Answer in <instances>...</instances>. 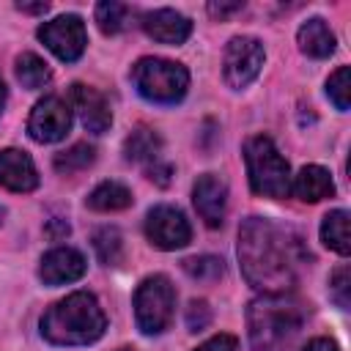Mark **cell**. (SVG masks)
I'll use <instances>...</instances> for the list:
<instances>
[{
  "label": "cell",
  "mask_w": 351,
  "mask_h": 351,
  "mask_svg": "<svg viewBox=\"0 0 351 351\" xmlns=\"http://www.w3.org/2000/svg\"><path fill=\"white\" fill-rule=\"evenodd\" d=\"M123 154H126L129 162L154 165V162H159V154H162V137H159L151 126H137V129L126 137Z\"/></svg>",
  "instance_id": "cell-18"
},
{
  "label": "cell",
  "mask_w": 351,
  "mask_h": 351,
  "mask_svg": "<svg viewBox=\"0 0 351 351\" xmlns=\"http://www.w3.org/2000/svg\"><path fill=\"white\" fill-rule=\"evenodd\" d=\"M326 96H329V101H332L340 112H346V110L351 107V69H348V66H340V69L326 80Z\"/></svg>",
  "instance_id": "cell-26"
},
{
  "label": "cell",
  "mask_w": 351,
  "mask_h": 351,
  "mask_svg": "<svg viewBox=\"0 0 351 351\" xmlns=\"http://www.w3.org/2000/svg\"><path fill=\"white\" fill-rule=\"evenodd\" d=\"M134 19V8L126 5V3H115V0H104L96 5V22H99V30L107 33V36H115V33H123Z\"/></svg>",
  "instance_id": "cell-21"
},
{
  "label": "cell",
  "mask_w": 351,
  "mask_h": 351,
  "mask_svg": "<svg viewBox=\"0 0 351 351\" xmlns=\"http://www.w3.org/2000/svg\"><path fill=\"white\" fill-rule=\"evenodd\" d=\"M132 82L137 93L151 104H178L189 88V71L165 58H140L132 69Z\"/></svg>",
  "instance_id": "cell-5"
},
{
  "label": "cell",
  "mask_w": 351,
  "mask_h": 351,
  "mask_svg": "<svg viewBox=\"0 0 351 351\" xmlns=\"http://www.w3.org/2000/svg\"><path fill=\"white\" fill-rule=\"evenodd\" d=\"M16 80H19L27 90H38V88H44V85L52 80V71H49V66H47L38 55L22 52V55L16 58Z\"/></svg>",
  "instance_id": "cell-22"
},
{
  "label": "cell",
  "mask_w": 351,
  "mask_h": 351,
  "mask_svg": "<svg viewBox=\"0 0 351 351\" xmlns=\"http://www.w3.org/2000/svg\"><path fill=\"white\" fill-rule=\"evenodd\" d=\"M107 329V315L99 299L88 291H74L55 302L41 315V337L52 346H88Z\"/></svg>",
  "instance_id": "cell-3"
},
{
  "label": "cell",
  "mask_w": 351,
  "mask_h": 351,
  "mask_svg": "<svg viewBox=\"0 0 351 351\" xmlns=\"http://www.w3.org/2000/svg\"><path fill=\"white\" fill-rule=\"evenodd\" d=\"M71 129V107L60 96H44L30 118H27V134L36 143H58Z\"/></svg>",
  "instance_id": "cell-10"
},
{
  "label": "cell",
  "mask_w": 351,
  "mask_h": 351,
  "mask_svg": "<svg viewBox=\"0 0 351 351\" xmlns=\"http://www.w3.org/2000/svg\"><path fill=\"white\" fill-rule=\"evenodd\" d=\"M291 192L293 197L304 200V203H318L324 197L335 195V184L326 167L321 165H304L293 178H291Z\"/></svg>",
  "instance_id": "cell-16"
},
{
  "label": "cell",
  "mask_w": 351,
  "mask_h": 351,
  "mask_svg": "<svg viewBox=\"0 0 351 351\" xmlns=\"http://www.w3.org/2000/svg\"><path fill=\"white\" fill-rule=\"evenodd\" d=\"M16 8L25 11V14H44V11H49V3H44V0H38V3H25V0H19Z\"/></svg>",
  "instance_id": "cell-34"
},
{
  "label": "cell",
  "mask_w": 351,
  "mask_h": 351,
  "mask_svg": "<svg viewBox=\"0 0 351 351\" xmlns=\"http://www.w3.org/2000/svg\"><path fill=\"white\" fill-rule=\"evenodd\" d=\"M3 217H5V208L0 206V225H3Z\"/></svg>",
  "instance_id": "cell-36"
},
{
  "label": "cell",
  "mask_w": 351,
  "mask_h": 351,
  "mask_svg": "<svg viewBox=\"0 0 351 351\" xmlns=\"http://www.w3.org/2000/svg\"><path fill=\"white\" fill-rule=\"evenodd\" d=\"M236 348H239V340L233 335H214L206 343H200L195 351H236Z\"/></svg>",
  "instance_id": "cell-29"
},
{
  "label": "cell",
  "mask_w": 351,
  "mask_h": 351,
  "mask_svg": "<svg viewBox=\"0 0 351 351\" xmlns=\"http://www.w3.org/2000/svg\"><path fill=\"white\" fill-rule=\"evenodd\" d=\"M302 351H340V348H337V343L329 340V337H315V340H310Z\"/></svg>",
  "instance_id": "cell-33"
},
{
  "label": "cell",
  "mask_w": 351,
  "mask_h": 351,
  "mask_svg": "<svg viewBox=\"0 0 351 351\" xmlns=\"http://www.w3.org/2000/svg\"><path fill=\"white\" fill-rule=\"evenodd\" d=\"M244 162L250 176V189L263 197H285L291 192V167L271 143V137L258 134L244 145Z\"/></svg>",
  "instance_id": "cell-4"
},
{
  "label": "cell",
  "mask_w": 351,
  "mask_h": 351,
  "mask_svg": "<svg viewBox=\"0 0 351 351\" xmlns=\"http://www.w3.org/2000/svg\"><path fill=\"white\" fill-rule=\"evenodd\" d=\"M266 52L263 44L252 36H236L228 41L225 47V58H222V77L233 90L247 88L263 69Z\"/></svg>",
  "instance_id": "cell-7"
},
{
  "label": "cell",
  "mask_w": 351,
  "mask_h": 351,
  "mask_svg": "<svg viewBox=\"0 0 351 351\" xmlns=\"http://www.w3.org/2000/svg\"><path fill=\"white\" fill-rule=\"evenodd\" d=\"M170 173H173V167H170L167 162H154V165H148V178H151L154 184H159V186H167V184H170Z\"/></svg>",
  "instance_id": "cell-30"
},
{
  "label": "cell",
  "mask_w": 351,
  "mask_h": 351,
  "mask_svg": "<svg viewBox=\"0 0 351 351\" xmlns=\"http://www.w3.org/2000/svg\"><path fill=\"white\" fill-rule=\"evenodd\" d=\"M85 206L90 211H101V214H107V211H123V208L132 206V189L126 184H121V181H101L88 195Z\"/></svg>",
  "instance_id": "cell-19"
},
{
  "label": "cell",
  "mask_w": 351,
  "mask_h": 351,
  "mask_svg": "<svg viewBox=\"0 0 351 351\" xmlns=\"http://www.w3.org/2000/svg\"><path fill=\"white\" fill-rule=\"evenodd\" d=\"M69 107H74V112L80 115L82 126H85L90 134H104V132L112 126L110 101L104 99V93H99V90L90 88V85L74 82V85H71V93H69Z\"/></svg>",
  "instance_id": "cell-11"
},
{
  "label": "cell",
  "mask_w": 351,
  "mask_h": 351,
  "mask_svg": "<svg viewBox=\"0 0 351 351\" xmlns=\"http://www.w3.org/2000/svg\"><path fill=\"white\" fill-rule=\"evenodd\" d=\"M145 236L156 250L170 252V250H181V247H186L192 241V228H189V222H186L181 208L162 203V206H154L148 211Z\"/></svg>",
  "instance_id": "cell-9"
},
{
  "label": "cell",
  "mask_w": 351,
  "mask_h": 351,
  "mask_svg": "<svg viewBox=\"0 0 351 351\" xmlns=\"http://www.w3.org/2000/svg\"><path fill=\"white\" fill-rule=\"evenodd\" d=\"M88 263H85V255L74 247H55L49 250L44 258H41V266H38V277L47 282V285H66V282H74L85 274Z\"/></svg>",
  "instance_id": "cell-13"
},
{
  "label": "cell",
  "mask_w": 351,
  "mask_h": 351,
  "mask_svg": "<svg viewBox=\"0 0 351 351\" xmlns=\"http://www.w3.org/2000/svg\"><path fill=\"white\" fill-rule=\"evenodd\" d=\"M236 252L244 280L261 293H288L296 285L299 266L310 261L293 230L263 217H247L241 222Z\"/></svg>",
  "instance_id": "cell-1"
},
{
  "label": "cell",
  "mask_w": 351,
  "mask_h": 351,
  "mask_svg": "<svg viewBox=\"0 0 351 351\" xmlns=\"http://www.w3.org/2000/svg\"><path fill=\"white\" fill-rule=\"evenodd\" d=\"M296 41H299V49L307 55V58H329L335 52V33L329 30V25L324 19H307L299 33H296Z\"/></svg>",
  "instance_id": "cell-17"
},
{
  "label": "cell",
  "mask_w": 351,
  "mask_h": 351,
  "mask_svg": "<svg viewBox=\"0 0 351 351\" xmlns=\"http://www.w3.org/2000/svg\"><path fill=\"white\" fill-rule=\"evenodd\" d=\"M3 107H5V82L0 77V112H3Z\"/></svg>",
  "instance_id": "cell-35"
},
{
  "label": "cell",
  "mask_w": 351,
  "mask_h": 351,
  "mask_svg": "<svg viewBox=\"0 0 351 351\" xmlns=\"http://www.w3.org/2000/svg\"><path fill=\"white\" fill-rule=\"evenodd\" d=\"M184 271L192 277V280H200V282H214L225 274V263L222 258L217 255H195V258H186L184 261Z\"/></svg>",
  "instance_id": "cell-25"
},
{
  "label": "cell",
  "mask_w": 351,
  "mask_h": 351,
  "mask_svg": "<svg viewBox=\"0 0 351 351\" xmlns=\"http://www.w3.org/2000/svg\"><path fill=\"white\" fill-rule=\"evenodd\" d=\"M96 162V148L88 145V143H74L71 148L55 154V170L60 176H71V173H80V170H88L90 165Z\"/></svg>",
  "instance_id": "cell-23"
},
{
  "label": "cell",
  "mask_w": 351,
  "mask_h": 351,
  "mask_svg": "<svg viewBox=\"0 0 351 351\" xmlns=\"http://www.w3.org/2000/svg\"><path fill=\"white\" fill-rule=\"evenodd\" d=\"M0 186H5L8 192H33L38 186V170L25 151H0Z\"/></svg>",
  "instance_id": "cell-15"
},
{
  "label": "cell",
  "mask_w": 351,
  "mask_h": 351,
  "mask_svg": "<svg viewBox=\"0 0 351 351\" xmlns=\"http://www.w3.org/2000/svg\"><path fill=\"white\" fill-rule=\"evenodd\" d=\"M71 233V228H69V222L66 219H60V217H55V219H49V225H47V236L49 239H66Z\"/></svg>",
  "instance_id": "cell-32"
},
{
  "label": "cell",
  "mask_w": 351,
  "mask_h": 351,
  "mask_svg": "<svg viewBox=\"0 0 351 351\" xmlns=\"http://www.w3.org/2000/svg\"><path fill=\"white\" fill-rule=\"evenodd\" d=\"M192 203L208 228H219L228 211V184L217 173H203L192 186Z\"/></svg>",
  "instance_id": "cell-12"
},
{
  "label": "cell",
  "mask_w": 351,
  "mask_h": 351,
  "mask_svg": "<svg viewBox=\"0 0 351 351\" xmlns=\"http://www.w3.org/2000/svg\"><path fill=\"white\" fill-rule=\"evenodd\" d=\"M176 310V288L165 274L145 277L134 291V321L143 335H162Z\"/></svg>",
  "instance_id": "cell-6"
},
{
  "label": "cell",
  "mask_w": 351,
  "mask_h": 351,
  "mask_svg": "<svg viewBox=\"0 0 351 351\" xmlns=\"http://www.w3.org/2000/svg\"><path fill=\"white\" fill-rule=\"evenodd\" d=\"M307 307L299 296L261 293L247 307V329L252 351H282L302 329Z\"/></svg>",
  "instance_id": "cell-2"
},
{
  "label": "cell",
  "mask_w": 351,
  "mask_h": 351,
  "mask_svg": "<svg viewBox=\"0 0 351 351\" xmlns=\"http://www.w3.org/2000/svg\"><path fill=\"white\" fill-rule=\"evenodd\" d=\"M329 296H332V302L340 310L351 307V269L346 263L332 271V277H329Z\"/></svg>",
  "instance_id": "cell-27"
},
{
  "label": "cell",
  "mask_w": 351,
  "mask_h": 351,
  "mask_svg": "<svg viewBox=\"0 0 351 351\" xmlns=\"http://www.w3.org/2000/svg\"><path fill=\"white\" fill-rule=\"evenodd\" d=\"M121 351H132V348H121Z\"/></svg>",
  "instance_id": "cell-37"
},
{
  "label": "cell",
  "mask_w": 351,
  "mask_h": 351,
  "mask_svg": "<svg viewBox=\"0 0 351 351\" xmlns=\"http://www.w3.org/2000/svg\"><path fill=\"white\" fill-rule=\"evenodd\" d=\"M140 27L159 44H184L192 33V22L173 8H154L140 16Z\"/></svg>",
  "instance_id": "cell-14"
},
{
  "label": "cell",
  "mask_w": 351,
  "mask_h": 351,
  "mask_svg": "<svg viewBox=\"0 0 351 351\" xmlns=\"http://www.w3.org/2000/svg\"><path fill=\"white\" fill-rule=\"evenodd\" d=\"M38 38L55 58H60L66 63H74L85 52V44H88L85 25L77 14H63V16L44 22L38 27Z\"/></svg>",
  "instance_id": "cell-8"
},
{
  "label": "cell",
  "mask_w": 351,
  "mask_h": 351,
  "mask_svg": "<svg viewBox=\"0 0 351 351\" xmlns=\"http://www.w3.org/2000/svg\"><path fill=\"white\" fill-rule=\"evenodd\" d=\"M93 250L104 266H118L123 261V236L118 228H99L93 233Z\"/></svg>",
  "instance_id": "cell-24"
},
{
  "label": "cell",
  "mask_w": 351,
  "mask_h": 351,
  "mask_svg": "<svg viewBox=\"0 0 351 351\" xmlns=\"http://www.w3.org/2000/svg\"><path fill=\"white\" fill-rule=\"evenodd\" d=\"M244 8V3H208V14L214 16V19H228L230 14H236V11H241Z\"/></svg>",
  "instance_id": "cell-31"
},
{
  "label": "cell",
  "mask_w": 351,
  "mask_h": 351,
  "mask_svg": "<svg viewBox=\"0 0 351 351\" xmlns=\"http://www.w3.org/2000/svg\"><path fill=\"white\" fill-rule=\"evenodd\" d=\"M211 324V307L203 299H192L186 307V329L189 332H203Z\"/></svg>",
  "instance_id": "cell-28"
},
{
  "label": "cell",
  "mask_w": 351,
  "mask_h": 351,
  "mask_svg": "<svg viewBox=\"0 0 351 351\" xmlns=\"http://www.w3.org/2000/svg\"><path fill=\"white\" fill-rule=\"evenodd\" d=\"M321 241L335 250L337 255H348L351 252V233H348V211L335 208L324 217L321 222Z\"/></svg>",
  "instance_id": "cell-20"
}]
</instances>
